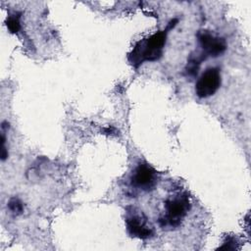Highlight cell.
Here are the masks:
<instances>
[{
    "label": "cell",
    "instance_id": "obj_2",
    "mask_svg": "<svg viewBox=\"0 0 251 251\" xmlns=\"http://www.w3.org/2000/svg\"><path fill=\"white\" fill-rule=\"evenodd\" d=\"M166 36L167 30H162L154 33L144 40L139 41L129 54V61L137 67L144 61L158 60L162 56Z\"/></svg>",
    "mask_w": 251,
    "mask_h": 251
},
{
    "label": "cell",
    "instance_id": "obj_3",
    "mask_svg": "<svg viewBox=\"0 0 251 251\" xmlns=\"http://www.w3.org/2000/svg\"><path fill=\"white\" fill-rule=\"evenodd\" d=\"M221 85V73L218 68L207 69L198 78L195 84L196 95L200 98H207L219 89Z\"/></svg>",
    "mask_w": 251,
    "mask_h": 251
},
{
    "label": "cell",
    "instance_id": "obj_5",
    "mask_svg": "<svg viewBox=\"0 0 251 251\" xmlns=\"http://www.w3.org/2000/svg\"><path fill=\"white\" fill-rule=\"evenodd\" d=\"M126 224L128 233L133 237L147 239L150 238L154 233L152 226H149L146 217L142 213H130L126 217Z\"/></svg>",
    "mask_w": 251,
    "mask_h": 251
},
{
    "label": "cell",
    "instance_id": "obj_4",
    "mask_svg": "<svg viewBox=\"0 0 251 251\" xmlns=\"http://www.w3.org/2000/svg\"><path fill=\"white\" fill-rule=\"evenodd\" d=\"M157 182V172L147 164H139L133 171L130 183L134 188L148 191Z\"/></svg>",
    "mask_w": 251,
    "mask_h": 251
},
{
    "label": "cell",
    "instance_id": "obj_1",
    "mask_svg": "<svg viewBox=\"0 0 251 251\" xmlns=\"http://www.w3.org/2000/svg\"><path fill=\"white\" fill-rule=\"evenodd\" d=\"M190 208L191 204L186 191H179L173 196H169L164 202V211L157 219L159 226L171 229L178 227L187 216Z\"/></svg>",
    "mask_w": 251,
    "mask_h": 251
},
{
    "label": "cell",
    "instance_id": "obj_8",
    "mask_svg": "<svg viewBox=\"0 0 251 251\" xmlns=\"http://www.w3.org/2000/svg\"><path fill=\"white\" fill-rule=\"evenodd\" d=\"M8 207L9 209L15 213V214H20L23 212V204L22 202L17 199V198H12L10 201H9V204H8Z\"/></svg>",
    "mask_w": 251,
    "mask_h": 251
},
{
    "label": "cell",
    "instance_id": "obj_6",
    "mask_svg": "<svg viewBox=\"0 0 251 251\" xmlns=\"http://www.w3.org/2000/svg\"><path fill=\"white\" fill-rule=\"evenodd\" d=\"M198 39L205 56L217 57L225 52L226 44L224 38L213 35L207 30L200 31L198 33Z\"/></svg>",
    "mask_w": 251,
    "mask_h": 251
},
{
    "label": "cell",
    "instance_id": "obj_7",
    "mask_svg": "<svg viewBox=\"0 0 251 251\" xmlns=\"http://www.w3.org/2000/svg\"><path fill=\"white\" fill-rule=\"evenodd\" d=\"M19 20H20V16H16V15L9 17V19L7 20V26L11 32L13 33L18 32L19 29L21 28Z\"/></svg>",
    "mask_w": 251,
    "mask_h": 251
},
{
    "label": "cell",
    "instance_id": "obj_9",
    "mask_svg": "<svg viewBox=\"0 0 251 251\" xmlns=\"http://www.w3.org/2000/svg\"><path fill=\"white\" fill-rule=\"evenodd\" d=\"M236 239L234 237L228 236L226 237V241L224 242V245L221 247V249H236Z\"/></svg>",
    "mask_w": 251,
    "mask_h": 251
}]
</instances>
